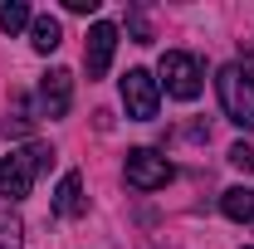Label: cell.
<instances>
[{
  "mask_svg": "<svg viewBox=\"0 0 254 249\" xmlns=\"http://www.w3.org/2000/svg\"><path fill=\"white\" fill-rule=\"evenodd\" d=\"M49 161H54V147H44V142H30V147H15L10 156H0V195H5V205L25 200L34 190V176Z\"/></svg>",
  "mask_w": 254,
  "mask_h": 249,
  "instance_id": "1",
  "label": "cell"
},
{
  "mask_svg": "<svg viewBox=\"0 0 254 249\" xmlns=\"http://www.w3.org/2000/svg\"><path fill=\"white\" fill-rule=\"evenodd\" d=\"M215 88H220L225 118L235 127H245V132H254V83L245 78V68L240 63H225L220 73H215Z\"/></svg>",
  "mask_w": 254,
  "mask_h": 249,
  "instance_id": "2",
  "label": "cell"
},
{
  "mask_svg": "<svg viewBox=\"0 0 254 249\" xmlns=\"http://www.w3.org/2000/svg\"><path fill=\"white\" fill-rule=\"evenodd\" d=\"M123 176H127L132 190H161L171 176H176V166H171L161 152H152V147H132L127 161H123Z\"/></svg>",
  "mask_w": 254,
  "mask_h": 249,
  "instance_id": "3",
  "label": "cell"
},
{
  "mask_svg": "<svg viewBox=\"0 0 254 249\" xmlns=\"http://www.w3.org/2000/svg\"><path fill=\"white\" fill-rule=\"evenodd\" d=\"M123 108H127L132 123H152V118H157L161 88H157V78H152L147 68H127L123 73Z\"/></svg>",
  "mask_w": 254,
  "mask_h": 249,
  "instance_id": "4",
  "label": "cell"
},
{
  "mask_svg": "<svg viewBox=\"0 0 254 249\" xmlns=\"http://www.w3.org/2000/svg\"><path fill=\"white\" fill-rule=\"evenodd\" d=\"M161 83H166V93L181 98V103L200 98V63H195V54H186V49L161 54Z\"/></svg>",
  "mask_w": 254,
  "mask_h": 249,
  "instance_id": "5",
  "label": "cell"
},
{
  "mask_svg": "<svg viewBox=\"0 0 254 249\" xmlns=\"http://www.w3.org/2000/svg\"><path fill=\"white\" fill-rule=\"evenodd\" d=\"M68 103H73V73L68 68H49L39 78V113L44 118H64Z\"/></svg>",
  "mask_w": 254,
  "mask_h": 249,
  "instance_id": "6",
  "label": "cell"
},
{
  "mask_svg": "<svg viewBox=\"0 0 254 249\" xmlns=\"http://www.w3.org/2000/svg\"><path fill=\"white\" fill-rule=\"evenodd\" d=\"M113 49H118V25L98 20L88 30V44H83V63H88V78H103L108 63H113Z\"/></svg>",
  "mask_w": 254,
  "mask_h": 249,
  "instance_id": "7",
  "label": "cell"
},
{
  "mask_svg": "<svg viewBox=\"0 0 254 249\" xmlns=\"http://www.w3.org/2000/svg\"><path fill=\"white\" fill-rule=\"evenodd\" d=\"M54 210H59L64 220H78L83 210H88V200H83V176L78 171H68L59 181V190H54Z\"/></svg>",
  "mask_w": 254,
  "mask_h": 249,
  "instance_id": "8",
  "label": "cell"
},
{
  "mask_svg": "<svg viewBox=\"0 0 254 249\" xmlns=\"http://www.w3.org/2000/svg\"><path fill=\"white\" fill-rule=\"evenodd\" d=\"M220 210H225L230 220H240V225H250V220H254V190H250V186L220 190Z\"/></svg>",
  "mask_w": 254,
  "mask_h": 249,
  "instance_id": "9",
  "label": "cell"
},
{
  "mask_svg": "<svg viewBox=\"0 0 254 249\" xmlns=\"http://www.w3.org/2000/svg\"><path fill=\"white\" fill-rule=\"evenodd\" d=\"M30 44L39 49V54H54V49L64 44L59 20H54V15H34V25H30Z\"/></svg>",
  "mask_w": 254,
  "mask_h": 249,
  "instance_id": "10",
  "label": "cell"
},
{
  "mask_svg": "<svg viewBox=\"0 0 254 249\" xmlns=\"http://www.w3.org/2000/svg\"><path fill=\"white\" fill-rule=\"evenodd\" d=\"M25 25H34L30 5H25V0H5V5H0V30H5V34H20Z\"/></svg>",
  "mask_w": 254,
  "mask_h": 249,
  "instance_id": "11",
  "label": "cell"
},
{
  "mask_svg": "<svg viewBox=\"0 0 254 249\" xmlns=\"http://www.w3.org/2000/svg\"><path fill=\"white\" fill-rule=\"evenodd\" d=\"M25 245V230H20V215L10 205H0V249H20Z\"/></svg>",
  "mask_w": 254,
  "mask_h": 249,
  "instance_id": "12",
  "label": "cell"
},
{
  "mask_svg": "<svg viewBox=\"0 0 254 249\" xmlns=\"http://www.w3.org/2000/svg\"><path fill=\"white\" fill-rule=\"evenodd\" d=\"M0 132H5V137H30L34 132V118H25V103H15V118H5Z\"/></svg>",
  "mask_w": 254,
  "mask_h": 249,
  "instance_id": "13",
  "label": "cell"
},
{
  "mask_svg": "<svg viewBox=\"0 0 254 249\" xmlns=\"http://www.w3.org/2000/svg\"><path fill=\"white\" fill-rule=\"evenodd\" d=\"M230 161H235L240 171H254V147H245V142H240V147H230Z\"/></svg>",
  "mask_w": 254,
  "mask_h": 249,
  "instance_id": "14",
  "label": "cell"
},
{
  "mask_svg": "<svg viewBox=\"0 0 254 249\" xmlns=\"http://www.w3.org/2000/svg\"><path fill=\"white\" fill-rule=\"evenodd\" d=\"M64 10H73V15H93L98 0H64Z\"/></svg>",
  "mask_w": 254,
  "mask_h": 249,
  "instance_id": "15",
  "label": "cell"
},
{
  "mask_svg": "<svg viewBox=\"0 0 254 249\" xmlns=\"http://www.w3.org/2000/svg\"><path fill=\"white\" fill-rule=\"evenodd\" d=\"M250 249H254V245H250Z\"/></svg>",
  "mask_w": 254,
  "mask_h": 249,
  "instance_id": "16",
  "label": "cell"
}]
</instances>
